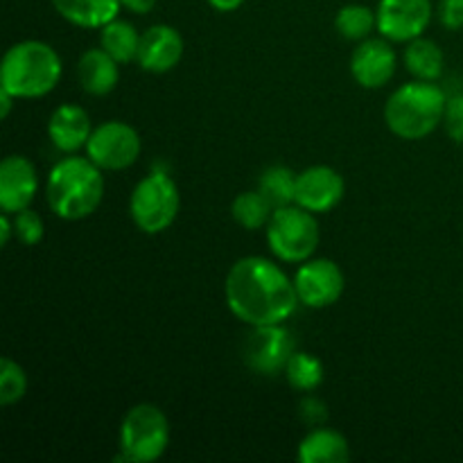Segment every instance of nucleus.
<instances>
[{"label": "nucleus", "instance_id": "obj_8", "mask_svg": "<svg viewBox=\"0 0 463 463\" xmlns=\"http://www.w3.org/2000/svg\"><path fill=\"white\" fill-rule=\"evenodd\" d=\"M140 149H143V143L134 127L120 120H109L93 129L86 143V156L99 170L120 172L138 161Z\"/></svg>", "mask_w": 463, "mask_h": 463}, {"label": "nucleus", "instance_id": "obj_6", "mask_svg": "<svg viewBox=\"0 0 463 463\" xmlns=\"http://www.w3.org/2000/svg\"><path fill=\"white\" fill-rule=\"evenodd\" d=\"M321 240L319 222L315 213L298 203L276 208L267 224V244L271 253L283 262H306L317 251Z\"/></svg>", "mask_w": 463, "mask_h": 463}, {"label": "nucleus", "instance_id": "obj_33", "mask_svg": "<svg viewBox=\"0 0 463 463\" xmlns=\"http://www.w3.org/2000/svg\"><path fill=\"white\" fill-rule=\"evenodd\" d=\"M242 3L244 0H208V5L217 12H235V9L242 7Z\"/></svg>", "mask_w": 463, "mask_h": 463}, {"label": "nucleus", "instance_id": "obj_17", "mask_svg": "<svg viewBox=\"0 0 463 463\" xmlns=\"http://www.w3.org/2000/svg\"><path fill=\"white\" fill-rule=\"evenodd\" d=\"M77 80L84 93L89 95H109L118 86L120 71L118 61L99 45V48L86 50L77 63Z\"/></svg>", "mask_w": 463, "mask_h": 463}, {"label": "nucleus", "instance_id": "obj_12", "mask_svg": "<svg viewBox=\"0 0 463 463\" xmlns=\"http://www.w3.org/2000/svg\"><path fill=\"white\" fill-rule=\"evenodd\" d=\"M344 193H346V184L335 167L312 165L297 175L294 203L319 215V213L333 211L344 199Z\"/></svg>", "mask_w": 463, "mask_h": 463}, {"label": "nucleus", "instance_id": "obj_3", "mask_svg": "<svg viewBox=\"0 0 463 463\" xmlns=\"http://www.w3.org/2000/svg\"><path fill=\"white\" fill-rule=\"evenodd\" d=\"M61 57L45 41L27 39L5 52L0 66V86L16 99L43 98L61 80Z\"/></svg>", "mask_w": 463, "mask_h": 463}, {"label": "nucleus", "instance_id": "obj_34", "mask_svg": "<svg viewBox=\"0 0 463 463\" xmlns=\"http://www.w3.org/2000/svg\"><path fill=\"white\" fill-rule=\"evenodd\" d=\"M14 95L9 93V90H5L3 86H0V118H7L9 116V111H12V104H14Z\"/></svg>", "mask_w": 463, "mask_h": 463}, {"label": "nucleus", "instance_id": "obj_32", "mask_svg": "<svg viewBox=\"0 0 463 463\" xmlns=\"http://www.w3.org/2000/svg\"><path fill=\"white\" fill-rule=\"evenodd\" d=\"M12 233H14V220L9 213H3L0 215V244L3 247H7L9 240H12Z\"/></svg>", "mask_w": 463, "mask_h": 463}, {"label": "nucleus", "instance_id": "obj_4", "mask_svg": "<svg viewBox=\"0 0 463 463\" xmlns=\"http://www.w3.org/2000/svg\"><path fill=\"white\" fill-rule=\"evenodd\" d=\"M448 98L434 81L416 80L402 84L384 104V120L402 140H423L443 125Z\"/></svg>", "mask_w": 463, "mask_h": 463}, {"label": "nucleus", "instance_id": "obj_30", "mask_svg": "<svg viewBox=\"0 0 463 463\" xmlns=\"http://www.w3.org/2000/svg\"><path fill=\"white\" fill-rule=\"evenodd\" d=\"M301 419L307 425H321L328 419V407L319 398H303L301 402Z\"/></svg>", "mask_w": 463, "mask_h": 463}, {"label": "nucleus", "instance_id": "obj_16", "mask_svg": "<svg viewBox=\"0 0 463 463\" xmlns=\"http://www.w3.org/2000/svg\"><path fill=\"white\" fill-rule=\"evenodd\" d=\"M90 134H93V125H90V116L77 104H61L52 111L48 120V138L61 152H77V149L86 147Z\"/></svg>", "mask_w": 463, "mask_h": 463}, {"label": "nucleus", "instance_id": "obj_1", "mask_svg": "<svg viewBox=\"0 0 463 463\" xmlns=\"http://www.w3.org/2000/svg\"><path fill=\"white\" fill-rule=\"evenodd\" d=\"M226 306L249 326L285 324L297 310L294 280L269 258H240L224 283Z\"/></svg>", "mask_w": 463, "mask_h": 463}, {"label": "nucleus", "instance_id": "obj_18", "mask_svg": "<svg viewBox=\"0 0 463 463\" xmlns=\"http://www.w3.org/2000/svg\"><path fill=\"white\" fill-rule=\"evenodd\" d=\"M59 16L86 30H102L107 23L116 21L122 0H52Z\"/></svg>", "mask_w": 463, "mask_h": 463}, {"label": "nucleus", "instance_id": "obj_2", "mask_svg": "<svg viewBox=\"0 0 463 463\" xmlns=\"http://www.w3.org/2000/svg\"><path fill=\"white\" fill-rule=\"evenodd\" d=\"M50 211L66 222L93 215L104 199L102 170L89 156H68L50 170L45 181Z\"/></svg>", "mask_w": 463, "mask_h": 463}, {"label": "nucleus", "instance_id": "obj_22", "mask_svg": "<svg viewBox=\"0 0 463 463\" xmlns=\"http://www.w3.org/2000/svg\"><path fill=\"white\" fill-rule=\"evenodd\" d=\"M274 211V203L260 190H247V193L238 194L233 199V203H231V215L247 231L267 229Z\"/></svg>", "mask_w": 463, "mask_h": 463}, {"label": "nucleus", "instance_id": "obj_21", "mask_svg": "<svg viewBox=\"0 0 463 463\" xmlns=\"http://www.w3.org/2000/svg\"><path fill=\"white\" fill-rule=\"evenodd\" d=\"M99 45L116 59L118 63H129L138 59L140 34L127 21H111L99 32Z\"/></svg>", "mask_w": 463, "mask_h": 463}, {"label": "nucleus", "instance_id": "obj_28", "mask_svg": "<svg viewBox=\"0 0 463 463\" xmlns=\"http://www.w3.org/2000/svg\"><path fill=\"white\" fill-rule=\"evenodd\" d=\"M443 127H446L448 136L455 143L463 145V95L448 99L446 116H443Z\"/></svg>", "mask_w": 463, "mask_h": 463}, {"label": "nucleus", "instance_id": "obj_11", "mask_svg": "<svg viewBox=\"0 0 463 463\" xmlns=\"http://www.w3.org/2000/svg\"><path fill=\"white\" fill-rule=\"evenodd\" d=\"M378 30L384 39L410 43L423 36L432 23V0H380Z\"/></svg>", "mask_w": 463, "mask_h": 463}, {"label": "nucleus", "instance_id": "obj_13", "mask_svg": "<svg viewBox=\"0 0 463 463\" xmlns=\"http://www.w3.org/2000/svg\"><path fill=\"white\" fill-rule=\"evenodd\" d=\"M398 57L389 39H364L351 57L353 80L362 89H383L396 75Z\"/></svg>", "mask_w": 463, "mask_h": 463}, {"label": "nucleus", "instance_id": "obj_10", "mask_svg": "<svg viewBox=\"0 0 463 463\" xmlns=\"http://www.w3.org/2000/svg\"><path fill=\"white\" fill-rule=\"evenodd\" d=\"M294 288H297L298 303L312 310H321L339 301L346 288V279L337 262L319 258V260H306L298 267Z\"/></svg>", "mask_w": 463, "mask_h": 463}, {"label": "nucleus", "instance_id": "obj_31", "mask_svg": "<svg viewBox=\"0 0 463 463\" xmlns=\"http://www.w3.org/2000/svg\"><path fill=\"white\" fill-rule=\"evenodd\" d=\"M158 0H122V7H127L134 14H147L156 7Z\"/></svg>", "mask_w": 463, "mask_h": 463}, {"label": "nucleus", "instance_id": "obj_20", "mask_svg": "<svg viewBox=\"0 0 463 463\" xmlns=\"http://www.w3.org/2000/svg\"><path fill=\"white\" fill-rule=\"evenodd\" d=\"M405 66L416 80L437 81L443 72V52L434 41L419 39L410 41L405 48Z\"/></svg>", "mask_w": 463, "mask_h": 463}, {"label": "nucleus", "instance_id": "obj_23", "mask_svg": "<svg viewBox=\"0 0 463 463\" xmlns=\"http://www.w3.org/2000/svg\"><path fill=\"white\" fill-rule=\"evenodd\" d=\"M375 27H378V14L366 5H344L335 16V30L348 41L369 39Z\"/></svg>", "mask_w": 463, "mask_h": 463}, {"label": "nucleus", "instance_id": "obj_19", "mask_svg": "<svg viewBox=\"0 0 463 463\" xmlns=\"http://www.w3.org/2000/svg\"><path fill=\"white\" fill-rule=\"evenodd\" d=\"M351 459V446L346 437L335 430L317 428L298 443L301 463H346Z\"/></svg>", "mask_w": 463, "mask_h": 463}, {"label": "nucleus", "instance_id": "obj_25", "mask_svg": "<svg viewBox=\"0 0 463 463\" xmlns=\"http://www.w3.org/2000/svg\"><path fill=\"white\" fill-rule=\"evenodd\" d=\"M324 362L310 353H294L285 366V378L298 392H315L324 383Z\"/></svg>", "mask_w": 463, "mask_h": 463}, {"label": "nucleus", "instance_id": "obj_5", "mask_svg": "<svg viewBox=\"0 0 463 463\" xmlns=\"http://www.w3.org/2000/svg\"><path fill=\"white\" fill-rule=\"evenodd\" d=\"M167 446H170V423L161 407L140 402L127 411L120 425L118 461L152 463L165 455Z\"/></svg>", "mask_w": 463, "mask_h": 463}, {"label": "nucleus", "instance_id": "obj_26", "mask_svg": "<svg viewBox=\"0 0 463 463\" xmlns=\"http://www.w3.org/2000/svg\"><path fill=\"white\" fill-rule=\"evenodd\" d=\"M27 393V375L12 357L0 360V405L12 407Z\"/></svg>", "mask_w": 463, "mask_h": 463}, {"label": "nucleus", "instance_id": "obj_15", "mask_svg": "<svg viewBox=\"0 0 463 463\" xmlns=\"http://www.w3.org/2000/svg\"><path fill=\"white\" fill-rule=\"evenodd\" d=\"M181 57H184V36L176 27L158 23V25L145 30V34H140V48L136 61L140 63L143 71L163 75V72L175 71L179 66Z\"/></svg>", "mask_w": 463, "mask_h": 463}, {"label": "nucleus", "instance_id": "obj_24", "mask_svg": "<svg viewBox=\"0 0 463 463\" xmlns=\"http://www.w3.org/2000/svg\"><path fill=\"white\" fill-rule=\"evenodd\" d=\"M258 190L274 203V208L289 206L297 194V175L285 165H271L258 179Z\"/></svg>", "mask_w": 463, "mask_h": 463}, {"label": "nucleus", "instance_id": "obj_14", "mask_svg": "<svg viewBox=\"0 0 463 463\" xmlns=\"http://www.w3.org/2000/svg\"><path fill=\"white\" fill-rule=\"evenodd\" d=\"M36 190H39V176H36V167L30 158L12 154L0 163V208L3 213L14 215V213L30 208L36 197Z\"/></svg>", "mask_w": 463, "mask_h": 463}, {"label": "nucleus", "instance_id": "obj_27", "mask_svg": "<svg viewBox=\"0 0 463 463\" xmlns=\"http://www.w3.org/2000/svg\"><path fill=\"white\" fill-rule=\"evenodd\" d=\"M43 220H41V215H36L32 208L14 213V235H16L25 247L39 244L41 240H43Z\"/></svg>", "mask_w": 463, "mask_h": 463}, {"label": "nucleus", "instance_id": "obj_9", "mask_svg": "<svg viewBox=\"0 0 463 463\" xmlns=\"http://www.w3.org/2000/svg\"><path fill=\"white\" fill-rule=\"evenodd\" d=\"M294 353H297V344L283 324L253 326L242 348L247 366L260 375L285 373V366Z\"/></svg>", "mask_w": 463, "mask_h": 463}, {"label": "nucleus", "instance_id": "obj_29", "mask_svg": "<svg viewBox=\"0 0 463 463\" xmlns=\"http://www.w3.org/2000/svg\"><path fill=\"white\" fill-rule=\"evenodd\" d=\"M439 21L446 30H463V0H441Z\"/></svg>", "mask_w": 463, "mask_h": 463}, {"label": "nucleus", "instance_id": "obj_7", "mask_svg": "<svg viewBox=\"0 0 463 463\" xmlns=\"http://www.w3.org/2000/svg\"><path fill=\"white\" fill-rule=\"evenodd\" d=\"M181 194L167 172H152L138 181L129 199V213L136 229L158 235L175 224L179 215Z\"/></svg>", "mask_w": 463, "mask_h": 463}]
</instances>
